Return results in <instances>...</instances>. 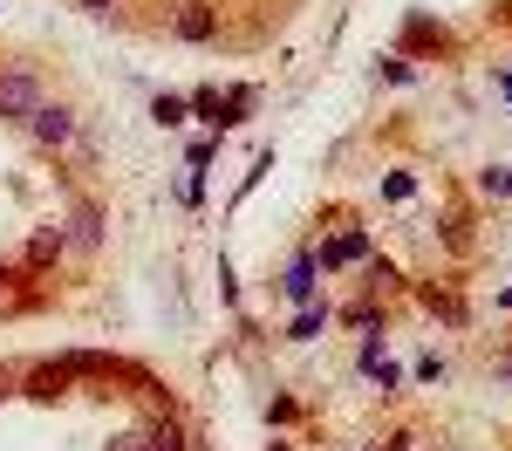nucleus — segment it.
I'll use <instances>...</instances> for the list:
<instances>
[{
    "mask_svg": "<svg viewBox=\"0 0 512 451\" xmlns=\"http://www.w3.org/2000/svg\"><path fill=\"white\" fill-rule=\"evenodd\" d=\"M151 451H178V431L164 424V431H151Z\"/></svg>",
    "mask_w": 512,
    "mask_h": 451,
    "instance_id": "nucleus-7",
    "label": "nucleus"
},
{
    "mask_svg": "<svg viewBox=\"0 0 512 451\" xmlns=\"http://www.w3.org/2000/svg\"><path fill=\"white\" fill-rule=\"evenodd\" d=\"M355 253H362L355 233H349V240H335V246H321V260H328V267H335V260H355Z\"/></svg>",
    "mask_w": 512,
    "mask_h": 451,
    "instance_id": "nucleus-5",
    "label": "nucleus"
},
{
    "mask_svg": "<svg viewBox=\"0 0 512 451\" xmlns=\"http://www.w3.org/2000/svg\"><path fill=\"white\" fill-rule=\"evenodd\" d=\"M287 294H294V301H308V294H315V267H308V260L287 274Z\"/></svg>",
    "mask_w": 512,
    "mask_h": 451,
    "instance_id": "nucleus-4",
    "label": "nucleus"
},
{
    "mask_svg": "<svg viewBox=\"0 0 512 451\" xmlns=\"http://www.w3.org/2000/svg\"><path fill=\"white\" fill-rule=\"evenodd\" d=\"M171 35H178V41H212V35H219V14H212L205 0H185L178 21H171Z\"/></svg>",
    "mask_w": 512,
    "mask_h": 451,
    "instance_id": "nucleus-2",
    "label": "nucleus"
},
{
    "mask_svg": "<svg viewBox=\"0 0 512 451\" xmlns=\"http://www.w3.org/2000/svg\"><path fill=\"white\" fill-rule=\"evenodd\" d=\"M110 451H151V438H137V431H123V438H117Z\"/></svg>",
    "mask_w": 512,
    "mask_h": 451,
    "instance_id": "nucleus-8",
    "label": "nucleus"
},
{
    "mask_svg": "<svg viewBox=\"0 0 512 451\" xmlns=\"http://www.w3.org/2000/svg\"><path fill=\"white\" fill-rule=\"evenodd\" d=\"M485 192H499V199H506V192H512V171H485Z\"/></svg>",
    "mask_w": 512,
    "mask_h": 451,
    "instance_id": "nucleus-6",
    "label": "nucleus"
},
{
    "mask_svg": "<svg viewBox=\"0 0 512 451\" xmlns=\"http://www.w3.org/2000/svg\"><path fill=\"white\" fill-rule=\"evenodd\" d=\"M35 110H41V82L28 76V69H14V76H0V117L28 123Z\"/></svg>",
    "mask_w": 512,
    "mask_h": 451,
    "instance_id": "nucleus-1",
    "label": "nucleus"
},
{
    "mask_svg": "<svg viewBox=\"0 0 512 451\" xmlns=\"http://www.w3.org/2000/svg\"><path fill=\"white\" fill-rule=\"evenodd\" d=\"M28 130H35L41 144H69V130H76V117H69V110H55V103H41L35 117H28Z\"/></svg>",
    "mask_w": 512,
    "mask_h": 451,
    "instance_id": "nucleus-3",
    "label": "nucleus"
},
{
    "mask_svg": "<svg viewBox=\"0 0 512 451\" xmlns=\"http://www.w3.org/2000/svg\"><path fill=\"white\" fill-rule=\"evenodd\" d=\"M82 14H110V7H117V0H76Z\"/></svg>",
    "mask_w": 512,
    "mask_h": 451,
    "instance_id": "nucleus-9",
    "label": "nucleus"
}]
</instances>
